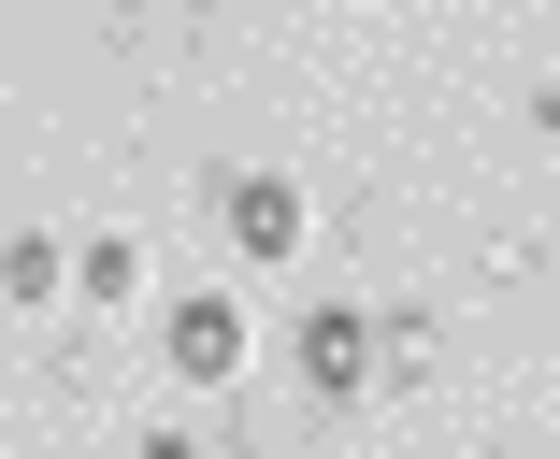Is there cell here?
I'll return each instance as SVG.
<instances>
[{
  "label": "cell",
  "instance_id": "3957f363",
  "mask_svg": "<svg viewBox=\"0 0 560 459\" xmlns=\"http://www.w3.org/2000/svg\"><path fill=\"white\" fill-rule=\"evenodd\" d=\"M215 215H231V245H245V259H302V245H316L302 173H231V201H215Z\"/></svg>",
  "mask_w": 560,
  "mask_h": 459
},
{
  "label": "cell",
  "instance_id": "7a4b0ae2",
  "mask_svg": "<svg viewBox=\"0 0 560 459\" xmlns=\"http://www.w3.org/2000/svg\"><path fill=\"white\" fill-rule=\"evenodd\" d=\"M374 344H388V330H374L360 302H316V316L288 330V374H302L316 402H360V388H374Z\"/></svg>",
  "mask_w": 560,
  "mask_h": 459
},
{
  "label": "cell",
  "instance_id": "277c9868",
  "mask_svg": "<svg viewBox=\"0 0 560 459\" xmlns=\"http://www.w3.org/2000/svg\"><path fill=\"white\" fill-rule=\"evenodd\" d=\"M58 302H101V316H116V302H144V245H130V229H86V245H72V287Z\"/></svg>",
  "mask_w": 560,
  "mask_h": 459
},
{
  "label": "cell",
  "instance_id": "6da1fadb",
  "mask_svg": "<svg viewBox=\"0 0 560 459\" xmlns=\"http://www.w3.org/2000/svg\"><path fill=\"white\" fill-rule=\"evenodd\" d=\"M159 360H173L187 388H231V374L259 360V316H245L231 287H187V302H173V330H159Z\"/></svg>",
  "mask_w": 560,
  "mask_h": 459
},
{
  "label": "cell",
  "instance_id": "5b68a950",
  "mask_svg": "<svg viewBox=\"0 0 560 459\" xmlns=\"http://www.w3.org/2000/svg\"><path fill=\"white\" fill-rule=\"evenodd\" d=\"M72 287V245L58 229H15V245H0V302H58Z\"/></svg>",
  "mask_w": 560,
  "mask_h": 459
}]
</instances>
